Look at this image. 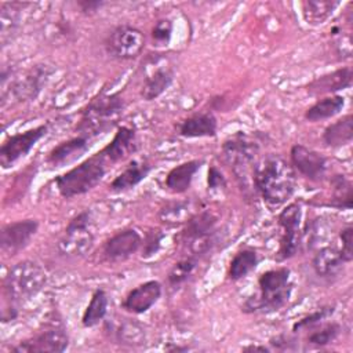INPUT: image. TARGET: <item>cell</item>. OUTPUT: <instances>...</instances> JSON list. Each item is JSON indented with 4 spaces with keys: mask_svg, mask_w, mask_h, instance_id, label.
Segmentation results:
<instances>
[{
    "mask_svg": "<svg viewBox=\"0 0 353 353\" xmlns=\"http://www.w3.org/2000/svg\"><path fill=\"white\" fill-rule=\"evenodd\" d=\"M163 237H164V234L160 230H157V229L150 230L146 234V237L142 240V245H141L142 254H141V256L146 259V258H150L152 255H154L160 248Z\"/></svg>",
    "mask_w": 353,
    "mask_h": 353,
    "instance_id": "cell-37",
    "label": "cell"
},
{
    "mask_svg": "<svg viewBox=\"0 0 353 353\" xmlns=\"http://www.w3.org/2000/svg\"><path fill=\"white\" fill-rule=\"evenodd\" d=\"M296 186L292 167L279 156H268L256 163L254 188L268 208L274 210L287 203Z\"/></svg>",
    "mask_w": 353,
    "mask_h": 353,
    "instance_id": "cell-1",
    "label": "cell"
},
{
    "mask_svg": "<svg viewBox=\"0 0 353 353\" xmlns=\"http://www.w3.org/2000/svg\"><path fill=\"white\" fill-rule=\"evenodd\" d=\"M69 346V336L63 328L52 327L41 331L14 346L11 350L18 353H61Z\"/></svg>",
    "mask_w": 353,
    "mask_h": 353,
    "instance_id": "cell-12",
    "label": "cell"
},
{
    "mask_svg": "<svg viewBox=\"0 0 353 353\" xmlns=\"http://www.w3.org/2000/svg\"><path fill=\"white\" fill-rule=\"evenodd\" d=\"M244 352H269L270 349L266 346H258V345H248L245 347H243Z\"/></svg>",
    "mask_w": 353,
    "mask_h": 353,
    "instance_id": "cell-42",
    "label": "cell"
},
{
    "mask_svg": "<svg viewBox=\"0 0 353 353\" xmlns=\"http://www.w3.org/2000/svg\"><path fill=\"white\" fill-rule=\"evenodd\" d=\"M222 152L237 176L240 186L245 190L255 192L254 171L258 163V145L248 135L237 132L223 142Z\"/></svg>",
    "mask_w": 353,
    "mask_h": 353,
    "instance_id": "cell-5",
    "label": "cell"
},
{
    "mask_svg": "<svg viewBox=\"0 0 353 353\" xmlns=\"http://www.w3.org/2000/svg\"><path fill=\"white\" fill-rule=\"evenodd\" d=\"M46 283L47 274L39 263L21 261L8 270L3 287L7 298L12 303H21L37 295Z\"/></svg>",
    "mask_w": 353,
    "mask_h": 353,
    "instance_id": "cell-6",
    "label": "cell"
},
{
    "mask_svg": "<svg viewBox=\"0 0 353 353\" xmlns=\"http://www.w3.org/2000/svg\"><path fill=\"white\" fill-rule=\"evenodd\" d=\"M138 149V141L135 130L127 125H121L114 132L113 139L99 152L106 163H119L130 157Z\"/></svg>",
    "mask_w": 353,
    "mask_h": 353,
    "instance_id": "cell-17",
    "label": "cell"
},
{
    "mask_svg": "<svg viewBox=\"0 0 353 353\" xmlns=\"http://www.w3.org/2000/svg\"><path fill=\"white\" fill-rule=\"evenodd\" d=\"M161 296V284L157 280L145 281L132 288L124 298L121 306L124 310L142 314L148 312Z\"/></svg>",
    "mask_w": 353,
    "mask_h": 353,
    "instance_id": "cell-16",
    "label": "cell"
},
{
    "mask_svg": "<svg viewBox=\"0 0 353 353\" xmlns=\"http://www.w3.org/2000/svg\"><path fill=\"white\" fill-rule=\"evenodd\" d=\"M334 196L328 205L335 208H352V185L343 175H335L332 178Z\"/></svg>",
    "mask_w": 353,
    "mask_h": 353,
    "instance_id": "cell-32",
    "label": "cell"
},
{
    "mask_svg": "<svg viewBox=\"0 0 353 353\" xmlns=\"http://www.w3.org/2000/svg\"><path fill=\"white\" fill-rule=\"evenodd\" d=\"M274 349H279V350H290L292 349L291 345H292V339L287 335H277L274 338L270 339L269 342Z\"/></svg>",
    "mask_w": 353,
    "mask_h": 353,
    "instance_id": "cell-41",
    "label": "cell"
},
{
    "mask_svg": "<svg viewBox=\"0 0 353 353\" xmlns=\"http://www.w3.org/2000/svg\"><path fill=\"white\" fill-rule=\"evenodd\" d=\"M208 189L210 190H219L226 188V179L222 175V172L216 167H210L208 170V178H207Z\"/></svg>",
    "mask_w": 353,
    "mask_h": 353,
    "instance_id": "cell-39",
    "label": "cell"
},
{
    "mask_svg": "<svg viewBox=\"0 0 353 353\" xmlns=\"http://www.w3.org/2000/svg\"><path fill=\"white\" fill-rule=\"evenodd\" d=\"M142 245V237L135 229H124L113 234L103 244V255L108 261L119 262L134 255Z\"/></svg>",
    "mask_w": 353,
    "mask_h": 353,
    "instance_id": "cell-15",
    "label": "cell"
},
{
    "mask_svg": "<svg viewBox=\"0 0 353 353\" xmlns=\"http://www.w3.org/2000/svg\"><path fill=\"white\" fill-rule=\"evenodd\" d=\"M106 172V160L98 152L79 165L70 168L65 174L55 178L59 194L65 199L84 194L94 189Z\"/></svg>",
    "mask_w": 353,
    "mask_h": 353,
    "instance_id": "cell-4",
    "label": "cell"
},
{
    "mask_svg": "<svg viewBox=\"0 0 353 353\" xmlns=\"http://www.w3.org/2000/svg\"><path fill=\"white\" fill-rule=\"evenodd\" d=\"M90 221L91 216L88 211H83L69 221L58 244L62 255L81 256L91 250L94 244V234L90 230Z\"/></svg>",
    "mask_w": 353,
    "mask_h": 353,
    "instance_id": "cell-10",
    "label": "cell"
},
{
    "mask_svg": "<svg viewBox=\"0 0 353 353\" xmlns=\"http://www.w3.org/2000/svg\"><path fill=\"white\" fill-rule=\"evenodd\" d=\"M145 34L131 25H117L105 39V50L109 57L120 61L137 58L145 48Z\"/></svg>",
    "mask_w": 353,
    "mask_h": 353,
    "instance_id": "cell-8",
    "label": "cell"
},
{
    "mask_svg": "<svg viewBox=\"0 0 353 353\" xmlns=\"http://www.w3.org/2000/svg\"><path fill=\"white\" fill-rule=\"evenodd\" d=\"M216 216L210 211L193 214L182 230V243L193 256H200L211 250L215 243Z\"/></svg>",
    "mask_w": 353,
    "mask_h": 353,
    "instance_id": "cell-7",
    "label": "cell"
},
{
    "mask_svg": "<svg viewBox=\"0 0 353 353\" xmlns=\"http://www.w3.org/2000/svg\"><path fill=\"white\" fill-rule=\"evenodd\" d=\"M345 106V98L341 95H331L325 97L323 99H319L316 103H313L306 112L305 119L314 123L325 119H331L335 114H338Z\"/></svg>",
    "mask_w": 353,
    "mask_h": 353,
    "instance_id": "cell-27",
    "label": "cell"
},
{
    "mask_svg": "<svg viewBox=\"0 0 353 353\" xmlns=\"http://www.w3.org/2000/svg\"><path fill=\"white\" fill-rule=\"evenodd\" d=\"M343 263L346 262L342 259L339 250L331 245L320 248L314 254L312 261L313 270L319 277H323V279H330L336 276L342 270Z\"/></svg>",
    "mask_w": 353,
    "mask_h": 353,
    "instance_id": "cell-22",
    "label": "cell"
},
{
    "mask_svg": "<svg viewBox=\"0 0 353 353\" xmlns=\"http://www.w3.org/2000/svg\"><path fill=\"white\" fill-rule=\"evenodd\" d=\"M335 312L334 306H323L319 307L317 310L303 316L302 319H299L298 321L294 323L292 325V331L298 332V331H305V330H310L312 327L323 323L324 320H327L330 316H332Z\"/></svg>",
    "mask_w": 353,
    "mask_h": 353,
    "instance_id": "cell-34",
    "label": "cell"
},
{
    "mask_svg": "<svg viewBox=\"0 0 353 353\" xmlns=\"http://www.w3.org/2000/svg\"><path fill=\"white\" fill-rule=\"evenodd\" d=\"M124 106L125 103L119 92L97 95L81 112V119L77 124L79 135L90 139L110 130L117 123Z\"/></svg>",
    "mask_w": 353,
    "mask_h": 353,
    "instance_id": "cell-3",
    "label": "cell"
},
{
    "mask_svg": "<svg viewBox=\"0 0 353 353\" xmlns=\"http://www.w3.org/2000/svg\"><path fill=\"white\" fill-rule=\"evenodd\" d=\"M88 150V138L83 135L73 137L68 141L57 145L47 157V161L52 167H62L79 159Z\"/></svg>",
    "mask_w": 353,
    "mask_h": 353,
    "instance_id": "cell-19",
    "label": "cell"
},
{
    "mask_svg": "<svg viewBox=\"0 0 353 353\" xmlns=\"http://www.w3.org/2000/svg\"><path fill=\"white\" fill-rule=\"evenodd\" d=\"M48 131L47 124H41L33 128H29L23 132L14 134L8 137L0 146V164L4 170L12 167L18 160L25 157L32 148L46 137Z\"/></svg>",
    "mask_w": 353,
    "mask_h": 353,
    "instance_id": "cell-11",
    "label": "cell"
},
{
    "mask_svg": "<svg viewBox=\"0 0 353 353\" xmlns=\"http://www.w3.org/2000/svg\"><path fill=\"white\" fill-rule=\"evenodd\" d=\"M172 29H174V25L170 19L161 18L156 21L150 32L152 40L156 43V46H168L172 36Z\"/></svg>",
    "mask_w": 353,
    "mask_h": 353,
    "instance_id": "cell-36",
    "label": "cell"
},
{
    "mask_svg": "<svg viewBox=\"0 0 353 353\" xmlns=\"http://www.w3.org/2000/svg\"><path fill=\"white\" fill-rule=\"evenodd\" d=\"M37 229L39 222L36 219H23L7 223L6 226H3L0 234L1 250L10 254L19 252L29 244Z\"/></svg>",
    "mask_w": 353,
    "mask_h": 353,
    "instance_id": "cell-14",
    "label": "cell"
},
{
    "mask_svg": "<svg viewBox=\"0 0 353 353\" xmlns=\"http://www.w3.org/2000/svg\"><path fill=\"white\" fill-rule=\"evenodd\" d=\"M339 6V1L330 0H307L301 3L302 17L307 25L317 26L327 21L332 11Z\"/></svg>",
    "mask_w": 353,
    "mask_h": 353,
    "instance_id": "cell-26",
    "label": "cell"
},
{
    "mask_svg": "<svg viewBox=\"0 0 353 353\" xmlns=\"http://www.w3.org/2000/svg\"><path fill=\"white\" fill-rule=\"evenodd\" d=\"M152 165L145 160H132L109 185L112 192H125L135 188L150 172Z\"/></svg>",
    "mask_w": 353,
    "mask_h": 353,
    "instance_id": "cell-21",
    "label": "cell"
},
{
    "mask_svg": "<svg viewBox=\"0 0 353 353\" xmlns=\"http://www.w3.org/2000/svg\"><path fill=\"white\" fill-rule=\"evenodd\" d=\"M352 77H353L352 68L345 66L331 73H325L323 76L316 77L313 81H310L306 85V91L313 97L323 95V94H332V92L349 88L352 85Z\"/></svg>",
    "mask_w": 353,
    "mask_h": 353,
    "instance_id": "cell-18",
    "label": "cell"
},
{
    "mask_svg": "<svg viewBox=\"0 0 353 353\" xmlns=\"http://www.w3.org/2000/svg\"><path fill=\"white\" fill-rule=\"evenodd\" d=\"M103 4H105L103 1H97V0H83V1H79V3H77L80 11H81L84 15H92V14H95Z\"/></svg>",
    "mask_w": 353,
    "mask_h": 353,
    "instance_id": "cell-40",
    "label": "cell"
},
{
    "mask_svg": "<svg viewBox=\"0 0 353 353\" xmlns=\"http://www.w3.org/2000/svg\"><path fill=\"white\" fill-rule=\"evenodd\" d=\"M353 139V117L346 114L332 124H330L323 132V141L330 148H341L350 143Z\"/></svg>",
    "mask_w": 353,
    "mask_h": 353,
    "instance_id": "cell-25",
    "label": "cell"
},
{
    "mask_svg": "<svg viewBox=\"0 0 353 353\" xmlns=\"http://www.w3.org/2000/svg\"><path fill=\"white\" fill-rule=\"evenodd\" d=\"M108 295L103 290H95L83 316H81V324L85 328H91L98 325L108 313Z\"/></svg>",
    "mask_w": 353,
    "mask_h": 353,
    "instance_id": "cell-29",
    "label": "cell"
},
{
    "mask_svg": "<svg viewBox=\"0 0 353 353\" xmlns=\"http://www.w3.org/2000/svg\"><path fill=\"white\" fill-rule=\"evenodd\" d=\"M339 239L342 243V247L339 250L342 259L349 263L353 259V228L350 225L345 226L339 232Z\"/></svg>",
    "mask_w": 353,
    "mask_h": 353,
    "instance_id": "cell-38",
    "label": "cell"
},
{
    "mask_svg": "<svg viewBox=\"0 0 353 353\" xmlns=\"http://www.w3.org/2000/svg\"><path fill=\"white\" fill-rule=\"evenodd\" d=\"M174 73L170 68H157L152 70L142 83L141 97L145 101H153L159 98L172 83Z\"/></svg>",
    "mask_w": 353,
    "mask_h": 353,
    "instance_id": "cell-24",
    "label": "cell"
},
{
    "mask_svg": "<svg viewBox=\"0 0 353 353\" xmlns=\"http://www.w3.org/2000/svg\"><path fill=\"white\" fill-rule=\"evenodd\" d=\"M259 262L258 254L251 248H243L234 254L229 263L228 277L232 281H239L251 273Z\"/></svg>",
    "mask_w": 353,
    "mask_h": 353,
    "instance_id": "cell-28",
    "label": "cell"
},
{
    "mask_svg": "<svg viewBox=\"0 0 353 353\" xmlns=\"http://www.w3.org/2000/svg\"><path fill=\"white\" fill-rule=\"evenodd\" d=\"M218 130L216 119L212 113H194L178 125V134L183 138L215 137Z\"/></svg>",
    "mask_w": 353,
    "mask_h": 353,
    "instance_id": "cell-20",
    "label": "cell"
},
{
    "mask_svg": "<svg viewBox=\"0 0 353 353\" xmlns=\"http://www.w3.org/2000/svg\"><path fill=\"white\" fill-rule=\"evenodd\" d=\"M116 335L119 341H121V343H127L132 346L142 345L145 342L143 328L137 323H131V321H124L123 324H120L116 331Z\"/></svg>",
    "mask_w": 353,
    "mask_h": 353,
    "instance_id": "cell-35",
    "label": "cell"
},
{
    "mask_svg": "<svg viewBox=\"0 0 353 353\" xmlns=\"http://www.w3.org/2000/svg\"><path fill=\"white\" fill-rule=\"evenodd\" d=\"M301 221H302V207L298 203L288 204L279 214V225L283 232H281L280 245L276 254L277 262L290 259L298 252L302 241Z\"/></svg>",
    "mask_w": 353,
    "mask_h": 353,
    "instance_id": "cell-9",
    "label": "cell"
},
{
    "mask_svg": "<svg viewBox=\"0 0 353 353\" xmlns=\"http://www.w3.org/2000/svg\"><path fill=\"white\" fill-rule=\"evenodd\" d=\"M288 268L263 272L258 279V294L250 296L241 306L244 313H270L280 310L290 299L292 283Z\"/></svg>",
    "mask_w": 353,
    "mask_h": 353,
    "instance_id": "cell-2",
    "label": "cell"
},
{
    "mask_svg": "<svg viewBox=\"0 0 353 353\" xmlns=\"http://www.w3.org/2000/svg\"><path fill=\"white\" fill-rule=\"evenodd\" d=\"M292 167L310 181H321L327 171V159L319 152L303 146L294 145L290 150Z\"/></svg>",
    "mask_w": 353,
    "mask_h": 353,
    "instance_id": "cell-13",
    "label": "cell"
},
{
    "mask_svg": "<svg viewBox=\"0 0 353 353\" xmlns=\"http://www.w3.org/2000/svg\"><path fill=\"white\" fill-rule=\"evenodd\" d=\"M312 331L306 336V342L313 346H325L336 339L341 332V325L338 323H320L310 328Z\"/></svg>",
    "mask_w": 353,
    "mask_h": 353,
    "instance_id": "cell-31",
    "label": "cell"
},
{
    "mask_svg": "<svg viewBox=\"0 0 353 353\" xmlns=\"http://www.w3.org/2000/svg\"><path fill=\"white\" fill-rule=\"evenodd\" d=\"M192 215L193 212L189 201H171L165 204L159 212L161 222L168 225H185Z\"/></svg>",
    "mask_w": 353,
    "mask_h": 353,
    "instance_id": "cell-30",
    "label": "cell"
},
{
    "mask_svg": "<svg viewBox=\"0 0 353 353\" xmlns=\"http://www.w3.org/2000/svg\"><path fill=\"white\" fill-rule=\"evenodd\" d=\"M201 164V160H189L174 167L165 176V186L174 193L186 192L190 188L193 176L200 170Z\"/></svg>",
    "mask_w": 353,
    "mask_h": 353,
    "instance_id": "cell-23",
    "label": "cell"
},
{
    "mask_svg": "<svg viewBox=\"0 0 353 353\" xmlns=\"http://www.w3.org/2000/svg\"><path fill=\"white\" fill-rule=\"evenodd\" d=\"M197 266V256L189 255L186 258H182L181 261L175 262L172 265V268L168 272V283L171 285H178L182 284L183 281H186L192 273L194 272Z\"/></svg>",
    "mask_w": 353,
    "mask_h": 353,
    "instance_id": "cell-33",
    "label": "cell"
}]
</instances>
